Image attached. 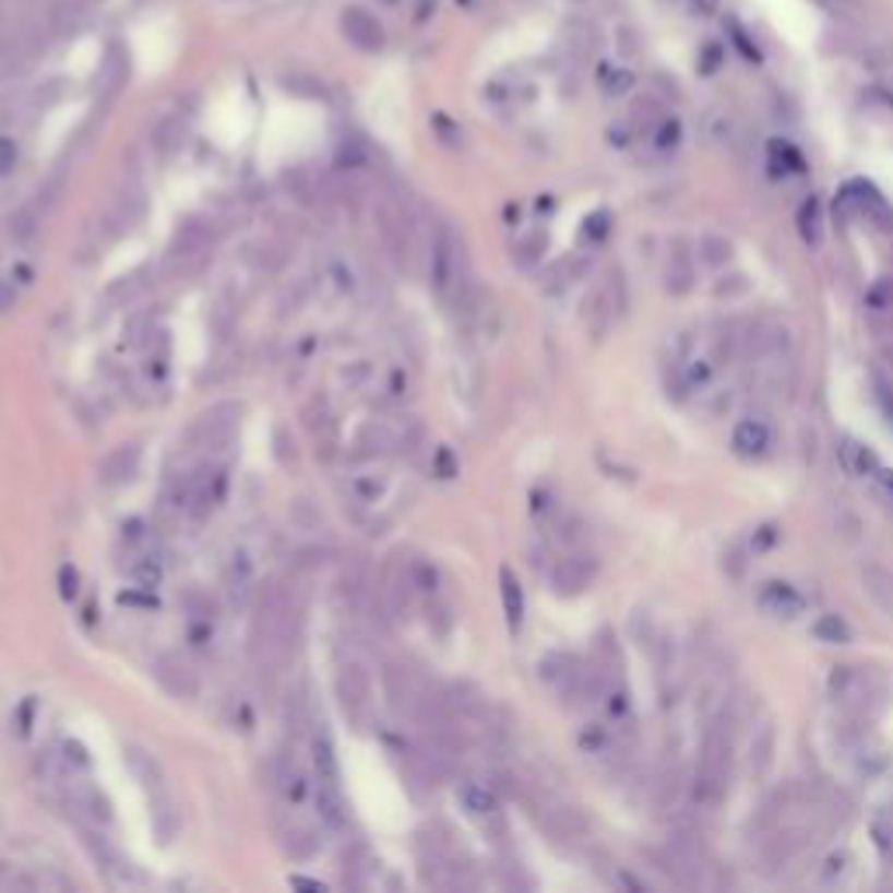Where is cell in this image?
Listing matches in <instances>:
<instances>
[{
    "mask_svg": "<svg viewBox=\"0 0 893 893\" xmlns=\"http://www.w3.org/2000/svg\"><path fill=\"white\" fill-rule=\"evenodd\" d=\"M729 767H734V740H729L726 709H723L719 716L705 726V737H702L699 764H694V775H691L694 807L702 810L719 807L729 793Z\"/></svg>",
    "mask_w": 893,
    "mask_h": 893,
    "instance_id": "6da1fadb",
    "label": "cell"
},
{
    "mask_svg": "<svg viewBox=\"0 0 893 893\" xmlns=\"http://www.w3.org/2000/svg\"><path fill=\"white\" fill-rule=\"evenodd\" d=\"M290 642H294V604L279 583H270L259 600L255 624H252V653L259 659V667L273 670L279 659L290 653Z\"/></svg>",
    "mask_w": 893,
    "mask_h": 893,
    "instance_id": "7a4b0ae2",
    "label": "cell"
},
{
    "mask_svg": "<svg viewBox=\"0 0 893 893\" xmlns=\"http://www.w3.org/2000/svg\"><path fill=\"white\" fill-rule=\"evenodd\" d=\"M430 283L433 290L446 300L461 290L464 283V248L461 241L451 235V230H440L433 241V255H430Z\"/></svg>",
    "mask_w": 893,
    "mask_h": 893,
    "instance_id": "3957f363",
    "label": "cell"
},
{
    "mask_svg": "<svg viewBox=\"0 0 893 893\" xmlns=\"http://www.w3.org/2000/svg\"><path fill=\"white\" fill-rule=\"evenodd\" d=\"M238 416H241V408H238L235 402L213 405L210 413H203L200 419H195V426H192V440L200 443V446H210V451H217V446H224L230 437H235V430H238Z\"/></svg>",
    "mask_w": 893,
    "mask_h": 893,
    "instance_id": "277c9868",
    "label": "cell"
},
{
    "mask_svg": "<svg viewBox=\"0 0 893 893\" xmlns=\"http://www.w3.org/2000/svg\"><path fill=\"white\" fill-rule=\"evenodd\" d=\"M594 580H597V559L586 556V551H569V556L559 559L556 569H551V586H556V594L562 597L583 594Z\"/></svg>",
    "mask_w": 893,
    "mask_h": 893,
    "instance_id": "5b68a950",
    "label": "cell"
},
{
    "mask_svg": "<svg viewBox=\"0 0 893 893\" xmlns=\"http://www.w3.org/2000/svg\"><path fill=\"white\" fill-rule=\"evenodd\" d=\"M624 311V290H621V273H607L604 283L594 290L591 303H586V318H591V325L597 335H604L607 329L615 325L618 314Z\"/></svg>",
    "mask_w": 893,
    "mask_h": 893,
    "instance_id": "8992f818",
    "label": "cell"
},
{
    "mask_svg": "<svg viewBox=\"0 0 893 893\" xmlns=\"http://www.w3.org/2000/svg\"><path fill=\"white\" fill-rule=\"evenodd\" d=\"M151 670H154V681L160 684V691H168L171 699L189 702L200 694V677H195V670L171 653H160Z\"/></svg>",
    "mask_w": 893,
    "mask_h": 893,
    "instance_id": "52a82bcc",
    "label": "cell"
},
{
    "mask_svg": "<svg viewBox=\"0 0 893 893\" xmlns=\"http://www.w3.org/2000/svg\"><path fill=\"white\" fill-rule=\"evenodd\" d=\"M831 694H834V702H842L848 712H866V705L872 699V677L859 667H834Z\"/></svg>",
    "mask_w": 893,
    "mask_h": 893,
    "instance_id": "ba28073f",
    "label": "cell"
},
{
    "mask_svg": "<svg viewBox=\"0 0 893 893\" xmlns=\"http://www.w3.org/2000/svg\"><path fill=\"white\" fill-rule=\"evenodd\" d=\"M729 446L734 454L743 461H761L767 451H772V426L758 416H747L734 426V437H729Z\"/></svg>",
    "mask_w": 893,
    "mask_h": 893,
    "instance_id": "9c48e42d",
    "label": "cell"
},
{
    "mask_svg": "<svg viewBox=\"0 0 893 893\" xmlns=\"http://www.w3.org/2000/svg\"><path fill=\"white\" fill-rule=\"evenodd\" d=\"M384 694L398 712H413L416 716V709L426 694V684L408 667H388L384 670Z\"/></svg>",
    "mask_w": 893,
    "mask_h": 893,
    "instance_id": "30bf717a",
    "label": "cell"
},
{
    "mask_svg": "<svg viewBox=\"0 0 893 893\" xmlns=\"http://www.w3.org/2000/svg\"><path fill=\"white\" fill-rule=\"evenodd\" d=\"M335 688H338V702H343L346 716L360 723L367 716V709H370V681H367V674L356 667V664H349V667L338 670Z\"/></svg>",
    "mask_w": 893,
    "mask_h": 893,
    "instance_id": "8fae6325",
    "label": "cell"
},
{
    "mask_svg": "<svg viewBox=\"0 0 893 893\" xmlns=\"http://www.w3.org/2000/svg\"><path fill=\"white\" fill-rule=\"evenodd\" d=\"M758 604H761V611H767L772 618H785V621H793V618H799L802 611H807V597H802L796 586L778 583V580L761 586Z\"/></svg>",
    "mask_w": 893,
    "mask_h": 893,
    "instance_id": "7c38bea8",
    "label": "cell"
},
{
    "mask_svg": "<svg viewBox=\"0 0 893 893\" xmlns=\"http://www.w3.org/2000/svg\"><path fill=\"white\" fill-rule=\"evenodd\" d=\"M859 576H862L866 597L877 604L886 618H893V569H886L880 562H866Z\"/></svg>",
    "mask_w": 893,
    "mask_h": 893,
    "instance_id": "4fadbf2b",
    "label": "cell"
},
{
    "mask_svg": "<svg viewBox=\"0 0 893 893\" xmlns=\"http://www.w3.org/2000/svg\"><path fill=\"white\" fill-rule=\"evenodd\" d=\"M667 294L684 297L694 287V255L688 252L684 241H674V252L667 255Z\"/></svg>",
    "mask_w": 893,
    "mask_h": 893,
    "instance_id": "5bb4252c",
    "label": "cell"
},
{
    "mask_svg": "<svg viewBox=\"0 0 893 893\" xmlns=\"http://www.w3.org/2000/svg\"><path fill=\"white\" fill-rule=\"evenodd\" d=\"M837 457H842L845 472H848V475H855V478L877 475V472L883 468L880 457H877V451H872L869 443L855 440V437H845V440H842V446H837Z\"/></svg>",
    "mask_w": 893,
    "mask_h": 893,
    "instance_id": "9a60e30c",
    "label": "cell"
},
{
    "mask_svg": "<svg viewBox=\"0 0 893 893\" xmlns=\"http://www.w3.org/2000/svg\"><path fill=\"white\" fill-rule=\"evenodd\" d=\"M318 813L321 824L332 831H343L349 824V810L343 802V793H338V782H318Z\"/></svg>",
    "mask_w": 893,
    "mask_h": 893,
    "instance_id": "2e32d148",
    "label": "cell"
},
{
    "mask_svg": "<svg viewBox=\"0 0 893 893\" xmlns=\"http://www.w3.org/2000/svg\"><path fill=\"white\" fill-rule=\"evenodd\" d=\"M140 468V446L136 443H122L116 451L102 461V478L109 486H119V481H130Z\"/></svg>",
    "mask_w": 893,
    "mask_h": 893,
    "instance_id": "e0dca14e",
    "label": "cell"
},
{
    "mask_svg": "<svg viewBox=\"0 0 893 893\" xmlns=\"http://www.w3.org/2000/svg\"><path fill=\"white\" fill-rule=\"evenodd\" d=\"M70 802H74L78 813L92 817L95 824H109V820H112L109 799H105L98 789H92V785H74V789H70Z\"/></svg>",
    "mask_w": 893,
    "mask_h": 893,
    "instance_id": "ac0fdd59",
    "label": "cell"
},
{
    "mask_svg": "<svg viewBox=\"0 0 893 893\" xmlns=\"http://www.w3.org/2000/svg\"><path fill=\"white\" fill-rule=\"evenodd\" d=\"M499 594H503V611H507V621L510 629H521L524 621V586L521 580L513 576V569H499Z\"/></svg>",
    "mask_w": 893,
    "mask_h": 893,
    "instance_id": "d6986e66",
    "label": "cell"
},
{
    "mask_svg": "<svg viewBox=\"0 0 893 893\" xmlns=\"http://www.w3.org/2000/svg\"><path fill=\"white\" fill-rule=\"evenodd\" d=\"M457 799L472 817H492L499 810V796H496V789H489V785H475V782L461 785Z\"/></svg>",
    "mask_w": 893,
    "mask_h": 893,
    "instance_id": "ffe728a7",
    "label": "cell"
},
{
    "mask_svg": "<svg viewBox=\"0 0 893 893\" xmlns=\"http://www.w3.org/2000/svg\"><path fill=\"white\" fill-rule=\"evenodd\" d=\"M775 761V726L772 723H761V729L750 740V767H754V775H764L767 767Z\"/></svg>",
    "mask_w": 893,
    "mask_h": 893,
    "instance_id": "44dd1931",
    "label": "cell"
},
{
    "mask_svg": "<svg viewBox=\"0 0 893 893\" xmlns=\"http://www.w3.org/2000/svg\"><path fill=\"white\" fill-rule=\"evenodd\" d=\"M206 245H210L206 230H203L200 224H195V221H189V224L175 235V241H171V255H175V259L203 255V252H206Z\"/></svg>",
    "mask_w": 893,
    "mask_h": 893,
    "instance_id": "7402d4cb",
    "label": "cell"
},
{
    "mask_svg": "<svg viewBox=\"0 0 893 893\" xmlns=\"http://www.w3.org/2000/svg\"><path fill=\"white\" fill-rule=\"evenodd\" d=\"M346 35L353 43H360L364 49H378L381 46V28L370 22L364 11H346Z\"/></svg>",
    "mask_w": 893,
    "mask_h": 893,
    "instance_id": "603a6c76",
    "label": "cell"
},
{
    "mask_svg": "<svg viewBox=\"0 0 893 893\" xmlns=\"http://www.w3.org/2000/svg\"><path fill=\"white\" fill-rule=\"evenodd\" d=\"M813 635L820 642H831V646H845V642H852V629L837 615H820L813 621Z\"/></svg>",
    "mask_w": 893,
    "mask_h": 893,
    "instance_id": "cb8c5ba5",
    "label": "cell"
},
{
    "mask_svg": "<svg viewBox=\"0 0 893 893\" xmlns=\"http://www.w3.org/2000/svg\"><path fill=\"white\" fill-rule=\"evenodd\" d=\"M699 252H702V262H705V265H712V270H719V265H726L729 259H734V245H729V238L705 235L702 245H699Z\"/></svg>",
    "mask_w": 893,
    "mask_h": 893,
    "instance_id": "d4e9b609",
    "label": "cell"
},
{
    "mask_svg": "<svg viewBox=\"0 0 893 893\" xmlns=\"http://www.w3.org/2000/svg\"><path fill=\"white\" fill-rule=\"evenodd\" d=\"M283 845H287V852L294 855V859H311V855L318 852V837L308 827L294 824L287 834H283Z\"/></svg>",
    "mask_w": 893,
    "mask_h": 893,
    "instance_id": "484cf974",
    "label": "cell"
},
{
    "mask_svg": "<svg viewBox=\"0 0 893 893\" xmlns=\"http://www.w3.org/2000/svg\"><path fill=\"white\" fill-rule=\"evenodd\" d=\"M314 764H318L321 782H338V761L329 740H314Z\"/></svg>",
    "mask_w": 893,
    "mask_h": 893,
    "instance_id": "4316f807",
    "label": "cell"
},
{
    "mask_svg": "<svg viewBox=\"0 0 893 893\" xmlns=\"http://www.w3.org/2000/svg\"><path fill=\"white\" fill-rule=\"evenodd\" d=\"M154 827L160 834V842H171L175 831H178V817L171 810V802L168 799H157V807H154Z\"/></svg>",
    "mask_w": 893,
    "mask_h": 893,
    "instance_id": "83f0119b",
    "label": "cell"
},
{
    "mask_svg": "<svg viewBox=\"0 0 893 893\" xmlns=\"http://www.w3.org/2000/svg\"><path fill=\"white\" fill-rule=\"evenodd\" d=\"M408 576H413V586L416 591H437V569L430 562H413V569H408Z\"/></svg>",
    "mask_w": 893,
    "mask_h": 893,
    "instance_id": "f1b7e54d",
    "label": "cell"
},
{
    "mask_svg": "<svg viewBox=\"0 0 893 893\" xmlns=\"http://www.w3.org/2000/svg\"><path fill=\"white\" fill-rule=\"evenodd\" d=\"M872 837H877V848L886 862H893V820H877V827H872Z\"/></svg>",
    "mask_w": 893,
    "mask_h": 893,
    "instance_id": "f546056e",
    "label": "cell"
},
{
    "mask_svg": "<svg viewBox=\"0 0 893 893\" xmlns=\"http://www.w3.org/2000/svg\"><path fill=\"white\" fill-rule=\"evenodd\" d=\"M799 224H802V238H807V241H817V238H820V235H817V203H807V206H802Z\"/></svg>",
    "mask_w": 893,
    "mask_h": 893,
    "instance_id": "4dcf8cb0",
    "label": "cell"
},
{
    "mask_svg": "<svg viewBox=\"0 0 893 893\" xmlns=\"http://www.w3.org/2000/svg\"><path fill=\"white\" fill-rule=\"evenodd\" d=\"M14 165H17V147H14V140L0 136V175H8Z\"/></svg>",
    "mask_w": 893,
    "mask_h": 893,
    "instance_id": "1f68e13d",
    "label": "cell"
},
{
    "mask_svg": "<svg viewBox=\"0 0 893 893\" xmlns=\"http://www.w3.org/2000/svg\"><path fill=\"white\" fill-rule=\"evenodd\" d=\"M133 576H136V583H140V586H157V580H160V569H157L154 562H144V565H136V569H133Z\"/></svg>",
    "mask_w": 893,
    "mask_h": 893,
    "instance_id": "d6a6232c",
    "label": "cell"
},
{
    "mask_svg": "<svg viewBox=\"0 0 893 893\" xmlns=\"http://www.w3.org/2000/svg\"><path fill=\"white\" fill-rule=\"evenodd\" d=\"M677 140H681V127H677V122L670 119V122H664V130H659V136H656V147H674Z\"/></svg>",
    "mask_w": 893,
    "mask_h": 893,
    "instance_id": "836d02e7",
    "label": "cell"
},
{
    "mask_svg": "<svg viewBox=\"0 0 893 893\" xmlns=\"http://www.w3.org/2000/svg\"><path fill=\"white\" fill-rule=\"evenodd\" d=\"M11 303H14V287H11L4 276H0V311H8Z\"/></svg>",
    "mask_w": 893,
    "mask_h": 893,
    "instance_id": "e575fe53",
    "label": "cell"
},
{
    "mask_svg": "<svg viewBox=\"0 0 893 893\" xmlns=\"http://www.w3.org/2000/svg\"><path fill=\"white\" fill-rule=\"evenodd\" d=\"M78 594V573L74 569H63V597H74Z\"/></svg>",
    "mask_w": 893,
    "mask_h": 893,
    "instance_id": "d590c367",
    "label": "cell"
},
{
    "mask_svg": "<svg viewBox=\"0 0 893 893\" xmlns=\"http://www.w3.org/2000/svg\"><path fill=\"white\" fill-rule=\"evenodd\" d=\"M872 478H877V481H880V489L893 499V472H890V468H880Z\"/></svg>",
    "mask_w": 893,
    "mask_h": 893,
    "instance_id": "8d00e7d4",
    "label": "cell"
},
{
    "mask_svg": "<svg viewBox=\"0 0 893 893\" xmlns=\"http://www.w3.org/2000/svg\"><path fill=\"white\" fill-rule=\"evenodd\" d=\"M691 8L699 14H716L719 11V0H691Z\"/></svg>",
    "mask_w": 893,
    "mask_h": 893,
    "instance_id": "74e56055",
    "label": "cell"
}]
</instances>
